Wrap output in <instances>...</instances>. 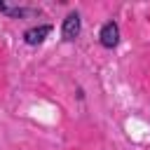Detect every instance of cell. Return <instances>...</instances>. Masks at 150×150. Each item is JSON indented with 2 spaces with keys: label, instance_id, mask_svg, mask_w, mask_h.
Masks as SVG:
<instances>
[{
  "label": "cell",
  "instance_id": "obj_1",
  "mask_svg": "<svg viewBox=\"0 0 150 150\" xmlns=\"http://www.w3.org/2000/svg\"><path fill=\"white\" fill-rule=\"evenodd\" d=\"M80 33H82V16H80L77 9H73V12H68V14L63 16V21H61V38H63L66 42H75V40L80 38Z\"/></svg>",
  "mask_w": 150,
  "mask_h": 150
},
{
  "label": "cell",
  "instance_id": "obj_2",
  "mask_svg": "<svg viewBox=\"0 0 150 150\" xmlns=\"http://www.w3.org/2000/svg\"><path fill=\"white\" fill-rule=\"evenodd\" d=\"M120 40H122V30H120V23L117 21H105L103 26H101V30H98V42H101V47L103 49H115L117 45H120Z\"/></svg>",
  "mask_w": 150,
  "mask_h": 150
},
{
  "label": "cell",
  "instance_id": "obj_3",
  "mask_svg": "<svg viewBox=\"0 0 150 150\" xmlns=\"http://www.w3.org/2000/svg\"><path fill=\"white\" fill-rule=\"evenodd\" d=\"M54 30V26L52 23H38V26H30V28H26L23 30V42L28 45V47H38V45H42L47 38H49V33Z\"/></svg>",
  "mask_w": 150,
  "mask_h": 150
},
{
  "label": "cell",
  "instance_id": "obj_4",
  "mask_svg": "<svg viewBox=\"0 0 150 150\" xmlns=\"http://www.w3.org/2000/svg\"><path fill=\"white\" fill-rule=\"evenodd\" d=\"M0 14H5V16H9V19H28V16H40L42 12L35 9V7H21V5L14 7V5L0 0Z\"/></svg>",
  "mask_w": 150,
  "mask_h": 150
}]
</instances>
